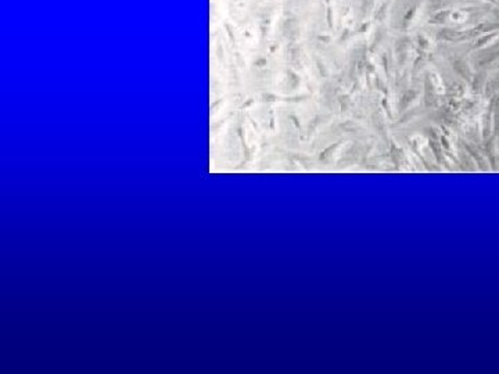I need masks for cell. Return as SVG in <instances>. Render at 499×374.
Listing matches in <instances>:
<instances>
[{"instance_id": "1", "label": "cell", "mask_w": 499, "mask_h": 374, "mask_svg": "<svg viewBox=\"0 0 499 374\" xmlns=\"http://www.w3.org/2000/svg\"><path fill=\"white\" fill-rule=\"evenodd\" d=\"M498 36H499L498 32H492V33H488V35H485V36H483L481 39H478V42H477V47H483V46H485V45L491 43V42L495 41Z\"/></svg>"}]
</instances>
